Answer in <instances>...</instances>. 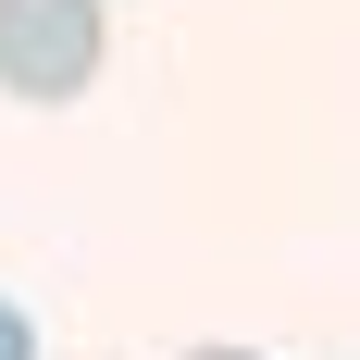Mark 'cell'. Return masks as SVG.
Returning <instances> with one entry per match:
<instances>
[{"instance_id": "cell-1", "label": "cell", "mask_w": 360, "mask_h": 360, "mask_svg": "<svg viewBox=\"0 0 360 360\" xmlns=\"http://www.w3.org/2000/svg\"><path fill=\"white\" fill-rule=\"evenodd\" d=\"M100 75V0H0V87L13 100H75Z\"/></svg>"}, {"instance_id": "cell-2", "label": "cell", "mask_w": 360, "mask_h": 360, "mask_svg": "<svg viewBox=\"0 0 360 360\" xmlns=\"http://www.w3.org/2000/svg\"><path fill=\"white\" fill-rule=\"evenodd\" d=\"M0 360H37V323L13 311V298H0Z\"/></svg>"}, {"instance_id": "cell-3", "label": "cell", "mask_w": 360, "mask_h": 360, "mask_svg": "<svg viewBox=\"0 0 360 360\" xmlns=\"http://www.w3.org/2000/svg\"><path fill=\"white\" fill-rule=\"evenodd\" d=\"M186 360H261V348H186Z\"/></svg>"}]
</instances>
